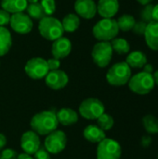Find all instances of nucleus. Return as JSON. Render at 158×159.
Instances as JSON below:
<instances>
[{
	"label": "nucleus",
	"mask_w": 158,
	"mask_h": 159,
	"mask_svg": "<svg viewBox=\"0 0 158 159\" xmlns=\"http://www.w3.org/2000/svg\"><path fill=\"white\" fill-rule=\"evenodd\" d=\"M32 130L38 135H48L58 129L59 122L56 113L53 111H43L35 114L30 122Z\"/></svg>",
	"instance_id": "f257e3e1"
},
{
	"label": "nucleus",
	"mask_w": 158,
	"mask_h": 159,
	"mask_svg": "<svg viewBox=\"0 0 158 159\" xmlns=\"http://www.w3.org/2000/svg\"><path fill=\"white\" fill-rule=\"evenodd\" d=\"M119 29L116 20L115 19H102L99 20L92 29L94 37L99 41L110 42L117 36Z\"/></svg>",
	"instance_id": "f03ea898"
},
{
	"label": "nucleus",
	"mask_w": 158,
	"mask_h": 159,
	"mask_svg": "<svg viewBox=\"0 0 158 159\" xmlns=\"http://www.w3.org/2000/svg\"><path fill=\"white\" fill-rule=\"evenodd\" d=\"M38 30L41 36L48 41H55L61 37L64 33L61 21L52 16H46L40 20Z\"/></svg>",
	"instance_id": "7ed1b4c3"
},
{
	"label": "nucleus",
	"mask_w": 158,
	"mask_h": 159,
	"mask_svg": "<svg viewBox=\"0 0 158 159\" xmlns=\"http://www.w3.org/2000/svg\"><path fill=\"white\" fill-rule=\"evenodd\" d=\"M131 77V68L126 61L115 63L106 74L107 82L115 87H121L129 83Z\"/></svg>",
	"instance_id": "20e7f679"
},
{
	"label": "nucleus",
	"mask_w": 158,
	"mask_h": 159,
	"mask_svg": "<svg viewBox=\"0 0 158 159\" xmlns=\"http://www.w3.org/2000/svg\"><path fill=\"white\" fill-rule=\"evenodd\" d=\"M128 85L129 89L138 95H146L150 93L156 86L153 75L143 71L132 75Z\"/></svg>",
	"instance_id": "39448f33"
},
{
	"label": "nucleus",
	"mask_w": 158,
	"mask_h": 159,
	"mask_svg": "<svg viewBox=\"0 0 158 159\" xmlns=\"http://www.w3.org/2000/svg\"><path fill=\"white\" fill-rule=\"evenodd\" d=\"M104 111V104L97 98H88L79 105L80 116L88 120H97Z\"/></svg>",
	"instance_id": "423d86ee"
},
{
	"label": "nucleus",
	"mask_w": 158,
	"mask_h": 159,
	"mask_svg": "<svg viewBox=\"0 0 158 159\" xmlns=\"http://www.w3.org/2000/svg\"><path fill=\"white\" fill-rule=\"evenodd\" d=\"M113 52L114 51L110 42L100 41L94 45L91 51V57L97 66L105 68L112 61Z\"/></svg>",
	"instance_id": "0eeeda50"
},
{
	"label": "nucleus",
	"mask_w": 158,
	"mask_h": 159,
	"mask_svg": "<svg viewBox=\"0 0 158 159\" xmlns=\"http://www.w3.org/2000/svg\"><path fill=\"white\" fill-rule=\"evenodd\" d=\"M122 148L120 144L109 138H105L97 146V159H120Z\"/></svg>",
	"instance_id": "6e6552de"
},
{
	"label": "nucleus",
	"mask_w": 158,
	"mask_h": 159,
	"mask_svg": "<svg viewBox=\"0 0 158 159\" xmlns=\"http://www.w3.org/2000/svg\"><path fill=\"white\" fill-rule=\"evenodd\" d=\"M67 144V136L62 130L56 129L47 135L45 139V149L53 155L61 153Z\"/></svg>",
	"instance_id": "1a4fd4ad"
},
{
	"label": "nucleus",
	"mask_w": 158,
	"mask_h": 159,
	"mask_svg": "<svg viewBox=\"0 0 158 159\" xmlns=\"http://www.w3.org/2000/svg\"><path fill=\"white\" fill-rule=\"evenodd\" d=\"M24 71L26 75L32 79H42L45 78L46 75L48 74L49 69L45 59L35 57L26 62L24 66Z\"/></svg>",
	"instance_id": "9d476101"
},
{
	"label": "nucleus",
	"mask_w": 158,
	"mask_h": 159,
	"mask_svg": "<svg viewBox=\"0 0 158 159\" xmlns=\"http://www.w3.org/2000/svg\"><path fill=\"white\" fill-rule=\"evenodd\" d=\"M9 24L13 31L20 34H29L33 30L34 26L32 19L23 12L11 14Z\"/></svg>",
	"instance_id": "9b49d317"
},
{
	"label": "nucleus",
	"mask_w": 158,
	"mask_h": 159,
	"mask_svg": "<svg viewBox=\"0 0 158 159\" xmlns=\"http://www.w3.org/2000/svg\"><path fill=\"white\" fill-rule=\"evenodd\" d=\"M45 82L46 85L51 89L58 90L67 86L69 82V77L64 71L59 69V70L49 71L45 77Z\"/></svg>",
	"instance_id": "f8f14e48"
},
{
	"label": "nucleus",
	"mask_w": 158,
	"mask_h": 159,
	"mask_svg": "<svg viewBox=\"0 0 158 159\" xmlns=\"http://www.w3.org/2000/svg\"><path fill=\"white\" fill-rule=\"evenodd\" d=\"M20 147L25 154L34 155L40 148L39 135L33 130H28L21 135Z\"/></svg>",
	"instance_id": "ddd939ff"
},
{
	"label": "nucleus",
	"mask_w": 158,
	"mask_h": 159,
	"mask_svg": "<svg viewBox=\"0 0 158 159\" xmlns=\"http://www.w3.org/2000/svg\"><path fill=\"white\" fill-rule=\"evenodd\" d=\"M74 10L77 16L89 20L97 14V4L94 0H76L74 2Z\"/></svg>",
	"instance_id": "4468645a"
},
{
	"label": "nucleus",
	"mask_w": 158,
	"mask_h": 159,
	"mask_svg": "<svg viewBox=\"0 0 158 159\" xmlns=\"http://www.w3.org/2000/svg\"><path fill=\"white\" fill-rule=\"evenodd\" d=\"M72 50V43L67 37H60L53 41L51 46V54L53 58L61 60L66 58Z\"/></svg>",
	"instance_id": "2eb2a0df"
},
{
	"label": "nucleus",
	"mask_w": 158,
	"mask_h": 159,
	"mask_svg": "<svg viewBox=\"0 0 158 159\" xmlns=\"http://www.w3.org/2000/svg\"><path fill=\"white\" fill-rule=\"evenodd\" d=\"M119 10L118 0H99L97 12L103 19H112Z\"/></svg>",
	"instance_id": "dca6fc26"
},
{
	"label": "nucleus",
	"mask_w": 158,
	"mask_h": 159,
	"mask_svg": "<svg viewBox=\"0 0 158 159\" xmlns=\"http://www.w3.org/2000/svg\"><path fill=\"white\" fill-rule=\"evenodd\" d=\"M143 36L148 48L154 51H158V22L154 20L147 23Z\"/></svg>",
	"instance_id": "f3484780"
},
{
	"label": "nucleus",
	"mask_w": 158,
	"mask_h": 159,
	"mask_svg": "<svg viewBox=\"0 0 158 159\" xmlns=\"http://www.w3.org/2000/svg\"><path fill=\"white\" fill-rule=\"evenodd\" d=\"M59 124L63 126H71L78 121V114L72 108H61L56 113Z\"/></svg>",
	"instance_id": "a211bd4d"
},
{
	"label": "nucleus",
	"mask_w": 158,
	"mask_h": 159,
	"mask_svg": "<svg viewBox=\"0 0 158 159\" xmlns=\"http://www.w3.org/2000/svg\"><path fill=\"white\" fill-rule=\"evenodd\" d=\"M83 136L87 141L93 143H99L106 138L105 131L96 125H88L86 127L83 131Z\"/></svg>",
	"instance_id": "6ab92c4d"
},
{
	"label": "nucleus",
	"mask_w": 158,
	"mask_h": 159,
	"mask_svg": "<svg viewBox=\"0 0 158 159\" xmlns=\"http://www.w3.org/2000/svg\"><path fill=\"white\" fill-rule=\"evenodd\" d=\"M0 4L2 9L7 11L9 14L23 12L28 6L27 0H1Z\"/></svg>",
	"instance_id": "aec40b11"
},
{
	"label": "nucleus",
	"mask_w": 158,
	"mask_h": 159,
	"mask_svg": "<svg viewBox=\"0 0 158 159\" xmlns=\"http://www.w3.org/2000/svg\"><path fill=\"white\" fill-rule=\"evenodd\" d=\"M126 62L130 68H142L147 63V56L141 50H134L129 53Z\"/></svg>",
	"instance_id": "412c9836"
},
{
	"label": "nucleus",
	"mask_w": 158,
	"mask_h": 159,
	"mask_svg": "<svg viewBox=\"0 0 158 159\" xmlns=\"http://www.w3.org/2000/svg\"><path fill=\"white\" fill-rule=\"evenodd\" d=\"M11 46L12 37L10 32L6 27L0 26V57L8 53Z\"/></svg>",
	"instance_id": "4be33fe9"
},
{
	"label": "nucleus",
	"mask_w": 158,
	"mask_h": 159,
	"mask_svg": "<svg viewBox=\"0 0 158 159\" xmlns=\"http://www.w3.org/2000/svg\"><path fill=\"white\" fill-rule=\"evenodd\" d=\"M61 25L64 32L67 33H74L75 32L79 25H80V19L79 16H77L74 13H69L61 20Z\"/></svg>",
	"instance_id": "5701e85b"
},
{
	"label": "nucleus",
	"mask_w": 158,
	"mask_h": 159,
	"mask_svg": "<svg viewBox=\"0 0 158 159\" xmlns=\"http://www.w3.org/2000/svg\"><path fill=\"white\" fill-rule=\"evenodd\" d=\"M110 43H111L113 51L116 52L119 55L128 54L130 51V45L128 42V40H126L124 38L115 37Z\"/></svg>",
	"instance_id": "b1692460"
},
{
	"label": "nucleus",
	"mask_w": 158,
	"mask_h": 159,
	"mask_svg": "<svg viewBox=\"0 0 158 159\" xmlns=\"http://www.w3.org/2000/svg\"><path fill=\"white\" fill-rule=\"evenodd\" d=\"M116 22H117L119 31L129 32L133 29V27L136 23V20L133 16H131L129 14H123L116 20Z\"/></svg>",
	"instance_id": "393cba45"
},
{
	"label": "nucleus",
	"mask_w": 158,
	"mask_h": 159,
	"mask_svg": "<svg viewBox=\"0 0 158 159\" xmlns=\"http://www.w3.org/2000/svg\"><path fill=\"white\" fill-rule=\"evenodd\" d=\"M26 10H27V15L30 18H33L34 20H40L44 17L47 16L43 7L40 4V2L28 4V6L26 7Z\"/></svg>",
	"instance_id": "a878e982"
},
{
	"label": "nucleus",
	"mask_w": 158,
	"mask_h": 159,
	"mask_svg": "<svg viewBox=\"0 0 158 159\" xmlns=\"http://www.w3.org/2000/svg\"><path fill=\"white\" fill-rule=\"evenodd\" d=\"M142 125L144 129L149 134L158 133V119L156 116L152 115H146L142 118Z\"/></svg>",
	"instance_id": "bb28decb"
},
{
	"label": "nucleus",
	"mask_w": 158,
	"mask_h": 159,
	"mask_svg": "<svg viewBox=\"0 0 158 159\" xmlns=\"http://www.w3.org/2000/svg\"><path fill=\"white\" fill-rule=\"evenodd\" d=\"M97 122H98V126H99L103 131L110 130V129L114 127V124H115V120H114L113 116H110L109 114H106V113H103V114L97 119Z\"/></svg>",
	"instance_id": "cd10ccee"
},
{
	"label": "nucleus",
	"mask_w": 158,
	"mask_h": 159,
	"mask_svg": "<svg viewBox=\"0 0 158 159\" xmlns=\"http://www.w3.org/2000/svg\"><path fill=\"white\" fill-rule=\"evenodd\" d=\"M153 9H154V5H152V4H148V5L144 6V7L142 10V13H141L142 21H144L146 23L154 21Z\"/></svg>",
	"instance_id": "c85d7f7f"
},
{
	"label": "nucleus",
	"mask_w": 158,
	"mask_h": 159,
	"mask_svg": "<svg viewBox=\"0 0 158 159\" xmlns=\"http://www.w3.org/2000/svg\"><path fill=\"white\" fill-rule=\"evenodd\" d=\"M40 4L43 7L47 16H51L56 10L55 0H41Z\"/></svg>",
	"instance_id": "c756f323"
},
{
	"label": "nucleus",
	"mask_w": 158,
	"mask_h": 159,
	"mask_svg": "<svg viewBox=\"0 0 158 159\" xmlns=\"http://www.w3.org/2000/svg\"><path fill=\"white\" fill-rule=\"evenodd\" d=\"M146 26H147V23L144 22V21H136L132 31L134 32V34H138V35H143L144 33H145V30H146Z\"/></svg>",
	"instance_id": "7c9ffc66"
},
{
	"label": "nucleus",
	"mask_w": 158,
	"mask_h": 159,
	"mask_svg": "<svg viewBox=\"0 0 158 159\" xmlns=\"http://www.w3.org/2000/svg\"><path fill=\"white\" fill-rule=\"evenodd\" d=\"M18 154L13 149H5L0 153V159H17Z\"/></svg>",
	"instance_id": "2f4dec72"
},
{
	"label": "nucleus",
	"mask_w": 158,
	"mask_h": 159,
	"mask_svg": "<svg viewBox=\"0 0 158 159\" xmlns=\"http://www.w3.org/2000/svg\"><path fill=\"white\" fill-rule=\"evenodd\" d=\"M10 14L4 10V9H0V26H5L9 24L10 21Z\"/></svg>",
	"instance_id": "473e14b6"
},
{
	"label": "nucleus",
	"mask_w": 158,
	"mask_h": 159,
	"mask_svg": "<svg viewBox=\"0 0 158 159\" xmlns=\"http://www.w3.org/2000/svg\"><path fill=\"white\" fill-rule=\"evenodd\" d=\"M34 159H50L49 153L45 149V148H39L34 154Z\"/></svg>",
	"instance_id": "72a5a7b5"
},
{
	"label": "nucleus",
	"mask_w": 158,
	"mask_h": 159,
	"mask_svg": "<svg viewBox=\"0 0 158 159\" xmlns=\"http://www.w3.org/2000/svg\"><path fill=\"white\" fill-rule=\"evenodd\" d=\"M47 66H48L49 71L59 70L60 67H61V61H60V60H58V59L52 58V59L47 60Z\"/></svg>",
	"instance_id": "f704fd0d"
},
{
	"label": "nucleus",
	"mask_w": 158,
	"mask_h": 159,
	"mask_svg": "<svg viewBox=\"0 0 158 159\" xmlns=\"http://www.w3.org/2000/svg\"><path fill=\"white\" fill-rule=\"evenodd\" d=\"M152 138L150 136H143L142 139V145L146 148V147H149L150 144L152 143Z\"/></svg>",
	"instance_id": "c9c22d12"
},
{
	"label": "nucleus",
	"mask_w": 158,
	"mask_h": 159,
	"mask_svg": "<svg viewBox=\"0 0 158 159\" xmlns=\"http://www.w3.org/2000/svg\"><path fill=\"white\" fill-rule=\"evenodd\" d=\"M142 68H143V72H145L147 74L153 75V73H154V66L151 63H146Z\"/></svg>",
	"instance_id": "e433bc0d"
},
{
	"label": "nucleus",
	"mask_w": 158,
	"mask_h": 159,
	"mask_svg": "<svg viewBox=\"0 0 158 159\" xmlns=\"http://www.w3.org/2000/svg\"><path fill=\"white\" fill-rule=\"evenodd\" d=\"M7 144V138L4 134L0 133V150L3 149Z\"/></svg>",
	"instance_id": "4c0bfd02"
},
{
	"label": "nucleus",
	"mask_w": 158,
	"mask_h": 159,
	"mask_svg": "<svg viewBox=\"0 0 158 159\" xmlns=\"http://www.w3.org/2000/svg\"><path fill=\"white\" fill-rule=\"evenodd\" d=\"M153 18L154 20L158 22V4L156 6H154V9H153Z\"/></svg>",
	"instance_id": "58836bf2"
},
{
	"label": "nucleus",
	"mask_w": 158,
	"mask_h": 159,
	"mask_svg": "<svg viewBox=\"0 0 158 159\" xmlns=\"http://www.w3.org/2000/svg\"><path fill=\"white\" fill-rule=\"evenodd\" d=\"M17 159H34L32 157V156L28 155V154H25V153H22V154H20L18 155V157Z\"/></svg>",
	"instance_id": "ea45409f"
},
{
	"label": "nucleus",
	"mask_w": 158,
	"mask_h": 159,
	"mask_svg": "<svg viewBox=\"0 0 158 159\" xmlns=\"http://www.w3.org/2000/svg\"><path fill=\"white\" fill-rule=\"evenodd\" d=\"M152 1H153V0H137V2L140 3V4L142 5V6H146V5H148V4H151Z\"/></svg>",
	"instance_id": "a19ab883"
},
{
	"label": "nucleus",
	"mask_w": 158,
	"mask_h": 159,
	"mask_svg": "<svg viewBox=\"0 0 158 159\" xmlns=\"http://www.w3.org/2000/svg\"><path fill=\"white\" fill-rule=\"evenodd\" d=\"M153 77H154L155 84L158 86V70H156V72H154V74H153Z\"/></svg>",
	"instance_id": "79ce46f5"
},
{
	"label": "nucleus",
	"mask_w": 158,
	"mask_h": 159,
	"mask_svg": "<svg viewBox=\"0 0 158 159\" xmlns=\"http://www.w3.org/2000/svg\"><path fill=\"white\" fill-rule=\"evenodd\" d=\"M39 0H27L28 4H33V3H37Z\"/></svg>",
	"instance_id": "37998d69"
},
{
	"label": "nucleus",
	"mask_w": 158,
	"mask_h": 159,
	"mask_svg": "<svg viewBox=\"0 0 158 159\" xmlns=\"http://www.w3.org/2000/svg\"><path fill=\"white\" fill-rule=\"evenodd\" d=\"M157 159H158V156H157Z\"/></svg>",
	"instance_id": "c03bdc74"
}]
</instances>
